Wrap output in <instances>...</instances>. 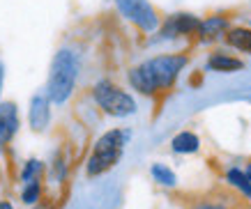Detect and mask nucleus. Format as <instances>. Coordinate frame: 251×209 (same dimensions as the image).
I'll return each instance as SVG.
<instances>
[{
  "mask_svg": "<svg viewBox=\"0 0 251 209\" xmlns=\"http://www.w3.org/2000/svg\"><path fill=\"white\" fill-rule=\"evenodd\" d=\"M49 101L51 99L46 94H35L30 99V111H28V122L35 131H44L46 124H49V117H51V111H49Z\"/></svg>",
  "mask_w": 251,
  "mask_h": 209,
  "instance_id": "9b49d317",
  "label": "nucleus"
},
{
  "mask_svg": "<svg viewBox=\"0 0 251 209\" xmlns=\"http://www.w3.org/2000/svg\"><path fill=\"white\" fill-rule=\"evenodd\" d=\"M42 195V179H35V182H28L23 184V191H21V198L25 205H35Z\"/></svg>",
  "mask_w": 251,
  "mask_h": 209,
  "instance_id": "a211bd4d",
  "label": "nucleus"
},
{
  "mask_svg": "<svg viewBox=\"0 0 251 209\" xmlns=\"http://www.w3.org/2000/svg\"><path fill=\"white\" fill-rule=\"evenodd\" d=\"M226 44L237 48V51L251 53V28H244V25L230 28L226 32Z\"/></svg>",
  "mask_w": 251,
  "mask_h": 209,
  "instance_id": "ddd939ff",
  "label": "nucleus"
},
{
  "mask_svg": "<svg viewBox=\"0 0 251 209\" xmlns=\"http://www.w3.org/2000/svg\"><path fill=\"white\" fill-rule=\"evenodd\" d=\"M0 209H14L9 200H0Z\"/></svg>",
  "mask_w": 251,
  "mask_h": 209,
  "instance_id": "6ab92c4d",
  "label": "nucleus"
},
{
  "mask_svg": "<svg viewBox=\"0 0 251 209\" xmlns=\"http://www.w3.org/2000/svg\"><path fill=\"white\" fill-rule=\"evenodd\" d=\"M42 170H44V163L37 161V159H28L25 165L21 170V179L28 184V182H35V179H42Z\"/></svg>",
  "mask_w": 251,
  "mask_h": 209,
  "instance_id": "f3484780",
  "label": "nucleus"
},
{
  "mask_svg": "<svg viewBox=\"0 0 251 209\" xmlns=\"http://www.w3.org/2000/svg\"><path fill=\"white\" fill-rule=\"evenodd\" d=\"M0 85H2V65H0Z\"/></svg>",
  "mask_w": 251,
  "mask_h": 209,
  "instance_id": "412c9836",
  "label": "nucleus"
},
{
  "mask_svg": "<svg viewBox=\"0 0 251 209\" xmlns=\"http://www.w3.org/2000/svg\"><path fill=\"white\" fill-rule=\"evenodd\" d=\"M198 147H201V140L191 131H182L171 140V149L175 154H194V152H198Z\"/></svg>",
  "mask_w": 251,
  "mask_h": 209,
  "instance_id": "4468645a",
  "label": "nucleus"
},
{
  "mask_svg": "<svg viewBox=\"0 0 251 209\" xmlns=\"http://www.w3.org/2000/svg\"><path fill=\"white\" fill-rule=\"evenodd\" d=\"M129 83L131 88L138 90L141 94H145V97H152L159 101V90H157V83H154V76L152 71L148 69V65H138V67H134L129 71Z\"/></svg>",
  "mask_w": 251,
  "mask_h": 209,
  "instance_id": "1a4fd4ad",
  "label": "nucleus"
},
{
  "mask_svg": "<svg viewBox=\"0 0 251 209\" xmlns=\"http://www.w3.org/2000/svg\"><path fill=\"white\" fill-rule=\"evenodd\" d=\"M201 21L191 14H173L164 23L161 35L164 37H180V35H198Z\"/></svg>",
  "mask_w": 251,
  "mask_h": 209,
  "instance_id": "0eeeda50",
  "label": "nucleus"
},
{
  "mask_svg": "<svg viewBox=\"0 0 251 209\" xmlns=\"http://www.w3.org/2000/svg\"><path fill=\"white\" fill-rule=\"evenodd\" d=\"M92 94H95V101L106 115H113V117H127L131 113H136V101L131 99V94H127L122 88H118L115 83L111 81H99L95 88H92Z\"/></svg>",
  "mask_w": 251,
  "mask_h": 209,
  "instance_id": "7ed1b4c3",
  "label": "nucleus"
},
{
  "mask_svg": "<svg viewBox=\"0 0 251 209\" xmlns=\"http://www.w3.org/2000/svg\"><path fill=\"white\" fill-rule=\"evenodd\" d=\"M184 209H244L242 200L226 191H214V193L194 195L184 202Z\"/></svg>",
  "mask_w": 251,
  "mask_h": 209,
  "instance_id": "423d86ee",
  "label": "nucleus"
},
{
  "mask_svg": "<svg viewBox=\"0 0 251 209\" xmlns=\"http://www.w3.org/2000/svg\"><path fill=\"white\" fill-rule=\"evenodd\" d=\"M230 30V16L226 14H214L205 21H201V28H198V39L201 42H212L217 37H226V32Z\"/></svg>",
  "mask_w": 251,
  "mask_h": 209,
  "instance_id": "9d476101",
  "label": "nucleus"
},
{
  "mask_svg": "<svg viewBox=\"0 0 251 209\" xmlns=\"http://www.w3.org/2000/svg\"><path fill=\"white\" fill-rule=\"evenodd\" d=\"M187 62H189V58H187L184 53L157 55V58H152V60H148V62H145L148 69H150L152 76H154V83H157V90H159V101L166 97L171 90H173L175 81H177L180 71L187 67Z\"/></svg>",
  "mask_w": 251,
  "mask_h": 209,
  "instance_id": "20e7f679",
  "label": "nucleus"
},
{
  "mask_svg": "<svg viewBox=\"0 0 251 209\" xmlns=\"http://www.w3.org/2000/svg\"><path fill=\"white\" fill-rule=\"evenodd\" d=\"M19 131V113L14 101H2L0 104V147H5L14 134Z\"/></svg>",
  "mask_w": 251,
  "mask_h": 209,
  "instance_id": "6e6552de",
  "label": "nucleus"
},
{
  "mask_svg": "<svg viewBox=\"0 0 251 209\" xmlns=\"http://www.w3.org/2000/svg\"><path fill=\"white\" fill-rule=\"evenodd\" d=\"M125 19L136 23L143 32H154L159 28V14L148 0H115Z\"/></svg>",
  "mask_w": 251,
  "mask_h": 209,
  "instance_id": "39448f33",
  "label": "nucleus"
},
{
  "mask_svg": "<svg viewBox=\"0 0 251 209\" xmlns=\"http://www.w3.org/2000/svg\"><path fill=\"white\" fill-rule=\"evenodd\" d=\"M244 172H247V175H249V179H251V161L247 163V170H244Z\"/></svg>",
  "mask_w": 251,
  "mask_h": 209,
  "instance_id": "aec40b11",
  "label": "nucleus"
},
{
  "mask_svg": "<svg viewBox=\"0 0 251 209\" xmlns=\"http://www.w3.org/2000/svg\"><path fill=\"white\" fill-rule=\"evenodd\" d=\"M76 74H78V65H76L74 53L67 51V48L58 51L53 62H51V71H49L46 97L51 99L53 104H65L69 99V94L74 92Z\"/></svg>",
  "mask_w": 251,
  "mask_h": 209,
  "instance_id": "f257e3e1",
  "label": "nucleus"
},
{
  "mask_svg": "<svg viewBox=\"0 0 251 209\" xmlns=\"http://www.w3.org/2000/svg\"><path fill=\"white\" fill-rule=\"evenodd\" d=\"M150 175H152V179L157 182V184H161V186H175L177 184V177H175V172L168 168V165L164 163H152V168H150Z\"/></svg>",
  "mask_w": 251,
  "mask_h": 209,
  "instance_id": "dca6fc26",
  "label": "nucleus"
},
{
  "mask_svg": "<svg viewBox=\"0 0 251 209\" xmlns=\"http://www.w3.org/2000/svg\"><path fill=\"white\" fill-rule=\"evenodd\" d=\"M207 67L212 69V71H240L244 67V62L240 58H233L228 53H212L210 58H207Z\"/></svg>",
  "mask_w": 251,
  "mask_h": 209,
  "instance_id": "f8f14e48",
  "label": "nucleus"
},
{
  "mask_svg": "<svg viewBox=\"0 0 251 209\" xmlns=\"http://www.w3.org/2000/svg\"><path fill=\"white\" fill-rule=\"evenodd\" d=\"M226 182H228L230 186H235L240 191V195H244L247 200H251V179L247 172H242L240 168H230L226 172Z\"/></svg>",
  "mask_w": 251,
  "mask_h": 209,
  "instance_id": "2eb2a0df",
  "label": "nucleus"
},
{
  "mask_svg": "<svg viewBox=\"0 0 251 209\" xmlns=\"http://www.w3.org/2000/svg\"><path fill=\"white\" fill-rule=\"evenodd\" d=\"M127 140H129V131H122V129H111L101 136L95 142V149L88 159V168H85L88 177H97V175H104L106 170H111L120 161Z\"/></svg>",
  "mask_w": 251,
  "mask_h": 209,
  "instance_id": "f03ea898",
  "label": "nucleus"
}]
</instances>
